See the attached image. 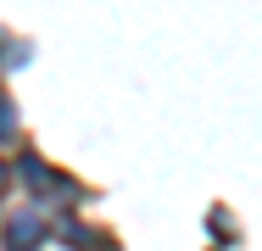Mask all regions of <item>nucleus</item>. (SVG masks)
Returning a JSON list of instances; mask_svg holds the SVG:
<instances>
[{
    "label": "nucleus",
    "instance_id": "f257e3e1",
    "mask_svg": "<svg viewBox=\"0 0 262 251\" xmlns=\"http://www.w3.org/2000/svg\"><path fill=\"white\" fill-rule=\"evenodd\" d=\"M34 240H39V218H34V212H17V218H11V251L34 246Z\"/></svg>",
    "mask_w": 262,
    "mask_h": 251
},
{
    "label": "nucleus",
    "instance_id": "f03ea898",
    "mask_svg": "<svg viewBox=\"0 0 262 251\" xmlns=\"http://www.w3.org/2000/svg\"><path fill=\"white\" fill-rule=\"evenodd\" d=\"M11 123H17V112H11V100L0 95V140H6V134H11Z\"/></svg>",
    "mask_w": 262,
    "mask_h": 251
}]
</instances>
